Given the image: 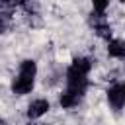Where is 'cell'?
I'll return each mask as SVG.
<instances>
[{"label": "cell", "mask_w": 125, "mask_h": 125, "mask_svg": "<svg viewBox=\"0 0 125 125\" xmlns=\"http://www.w3.org/2000/svg\"><path fill=\"white\" fill-rule=\"evenodd\" d=\"M35 78L37 76H33V74H25V72H20L18 70V74L10 82L12 94L14 96H27V94H31L33 88H35Z\"/></svg>", "instance_id": "1"}, {"label": "cell", "mask_w": 125, "mask_h": 125, "mask_svg": "<svg viewBox=\"0 0 125 125\" xmlns=\"http://www.w3.org/2000/svg\"><path fill=\"white\" fill-rule=\"evenodd\" d=\"M64 82H66V88L78 90V92H84V94H86V88H88V74L70 64V66L66 68V72H64Z\"/></svg>", "instance_id": "2"}, {"label": "cell", "mask_w": 125, "mask_h": 125, "mask_svg": "<svg viewBox=\"0 0 125 125\" xmlns=\"http://www.w3.org/2000/svg\"><path fill=\"white\" fill-rule=\"evenodd\" d=\"M51 109V102L47 98H37V100H31L27 104V109H25V117L27 121H37L41 119L43 115H47Z\"/></svg>", "instance_id": "3"}, {"label": "cell", "mask_w": 125, "mask_h": 125, "mask_svg": "<svg viewBox=\"0 0 125 125\" xmlns=\"http://www.w3.org/2000/svg\"><path fill=\"white\" fill-rule=\"evenodd\" d=\"M105 98H107V104H109L111 109H115V111L123 109L125 107V84L117 82V84L109 86L107 92H105Z\"/></svg>", "instance_id": "4"}, {"label": "cell", "mask_w": 125, "mask_h": 125, "mask_svg": "<svg viewBox=\"0 0 125 125\" xmlns=\"http://www.w3.org/2000/svg\"><path fill=\"white\" fill-rule=\"evenodd\" d=\"M82 98H84V92L66 88V90L59 96V105H61L62 109H72V107H76V105L82 102Z\"/></svg>", "instance_id": "5"}, {"label": "cell", "mask_w": 125, "mask_h": 125, "mask_svg": "<svg viewBox=\"0 0 125 125\" xmlns=\"http://www.w3.org/2000/svg\"><path fill=\"white\" fill-rule=\"evenodd\" d=\"M107 55L111 59H125V39H109L107 41Z\"/></svg>", "instance_id": "6"}, {"label": "cell", "mask_w": 125, "mask_h": 125, "mask_svg": "<svg viewBox=\"0 0 125 125\" xmlns=\"http://www.w3.org/2000/svg\"><path fill=\"white\" fill-rule=\"evenodd\" d=\"M70 64H72V66H76L78 70L86 72V74H90V70H92V59H88V57H76Z\"/></svg>", "instance_id": "7"}, {"label": "cell", "mask_w": 125, "mask_h": 125, "mask_svg": "<svg viewBox=\"0 0 125 125\" xmlns=\"http://www.w3.org/2000/svg\"><path fill=\"white\" fill-rule=\"evenodd\" d=\"M109 2L111 0H92V10L100 12V14H105V10L109 8Z\"/></svg>", "instance_id": "8"}, {"label": "cell", "mask_w": 125, "mask_h": 125, "mask_svg": "<svg viewBox=\"0 0 125 125\" xmlns=\"http://www.w3.org/2000/svg\"><path fill=\"white\" fill-rule=\"evenodd\" d=\"M25 0H0V6H6V8H14V6H23Z\"/></svg>", "instance_id": "9"}, {"label": "cell", "mask_w": 125, "mask_h": 125, "mask_svg": "<svg viewBox=\"0 0 125 125\" xmlns=\"http://www.w3.org/2000/svg\"><path fill=\"white\" fill-rule=\"evenodd\" d=\"M27 125H43V123H37V121H27Z\"/></svg>", "instance_id": "10"}, {"label": "cell", "mask_w": 125, "mask_h": 125, "mask_svg": "<svg viewBox=\"0 0 125 125\" xmlns=\"http://www.w3.org/2000/svg\"><path fill=\"white\" fill-rule=\"evenodd\" d=\"M0 125H10V123H8L6 119H2V117H0Z\"/></svg>", "instance_id": "11"}, {"label": "cell", "mask_w": 125, "mask_h": 125, "mask_svg": "<svg viewBox=\"0 0 125 125\" xmlns=\"http://www.w3.org/2000/svg\"><path fill=\"white\" fill-rule=\"evenodd\" d=\"M2 29H4V20L0 18V31H2Z\"/></svg>", "instance_id": "12"}]
</instances>
